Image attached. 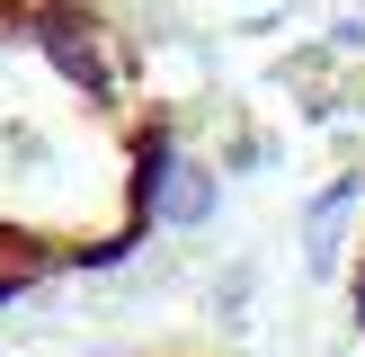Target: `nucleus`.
Here are the masks:
<instances>
[{
  "instance_id": "1",
  "label": "nucleus",
  "mask_w": 365,
  "mask_h": 357,
  "mask_svg": "<svg viewBox=\"0 0 365 357\" xmlns=\"http://www.w3.org/2000/svg\"><path fill=\"white\" fill-rule=\"evenodd\" d=\"M170 36L143 0H0V313L116 277L178 188Z\"/></svg>"
},
{
  "instance_id": "2",
  "label": "nucleus",
  "mask_w": 365,
  "mask_h": 357,
  "mask_svg": "<svg viewBox=\"0 0 365 357\" xmlns=\"http://www.w3.org/2000/svg\"><path fill=\"white\" fill-rule=\"evenodd\" d=\"M348 313H356V339H348V357H365V188L348 196Z\"/></svg>"
},
{
  "instance_id": "3",
  "label": "nucleus",
  "mask_w": 365,
  "mask_h": 357,
  "mask_svg": "<svg viewBox=\"0 0 365 357\" xmlns=\"http://www.w3.org/2000/svg\"><path fill=\"white\" fill-rule=\"evenodd\" d=\"M81 357H214V348H187V339H125V348H81Z\"/></svg>"
}]
</instances>
